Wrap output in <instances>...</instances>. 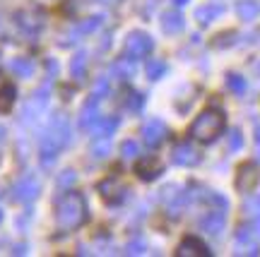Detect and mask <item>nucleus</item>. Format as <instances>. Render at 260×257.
<instances>
[{
	"instance_id": "nucleus-1",
	"label": "nucleus",
	"mask_w": 260,
	"mask_h": 257,
	"mask_svg": "<svg viewBox=\"0 0 260 257\" xmlns=\"http://www.w3.org/2000/svg\"><path fill=\"white\" fill-rule=\"evenodd\" d=\"M84 219H87V204H84L82 195L68 193L65 197H60L58 211H56V221L60 229L73 231V229H77V226H82Z\"/></svg>"
},
{
	"instance_id": "nucleus-2",
	"label": "nucleus",
	"mask_w": 260,
	"mask_h": 257,
	"mask_svg": "<svg viewBox=\"0 0 260 257\" xmlns=\"http://www.w3.org/2000/svg\"><path fill=\"white\" fill-rule=\"evenodd\" d=\"M224 130V113L222 111H205L200 113V118L193 123V128H190V135H193L198 142H203V144H210L214 139L219 137V132Z\"/></svg>"
},
{
	"instance_id": "nucleus-3",
	"label": "nucleus",
	"mask_w": 260,
	"mask_h": 257,
	"mask_svg": "<svg viewBox=\"0 0 260 257\" xmlns=\"http://www.w3.org/2000/svg\"><path fill=\"white\" fill-rule=\"evenodd\" d=\"M68 142V123L65 118H53V123L48 125L46 135H44V142H41V154H44V161H51L53 156L63 149V144Z\"/></svg>"
},
{
	"instance_id": "nucleus-4",
	"label": "nucleus",
	"mask_w": 260,
	"mask_h": 257,
	"mask_svg": "<svg viewBox=\"0 0 260 257\" xmlns=\"http://www.w3.org/2000/svg\"><path fill=\"white\" fill-rule=\"evenodd\" d=\"M152 51V39L145 36V34H130V39L125 41V53L135 55V58H142Z\"/></svg>"
},
{
	"instance_id": "nucleus-5",
	"label": "nucleus",
	"mask_w": 260,
	"mask_h": 257,
	"mask_svg": "<svg viewBox=\"0 0 260 257\" xmlns=\"http://www.w3.org/2000/svg\"><path fill=\"white\" fill-rule=\"evenodd\" d=\"M39 195V183L34 178H22L17 185H15V197L22 200V202H29Z\"/></svg>"
},
{
	"instance_id": "nucleus-6",
	"label": "nucleus",
	"mask_w": 260,
	"mask_h": 257,
	"mask_svg": "<svg viewBox=\"0 0 260 257\" xmlns=\"http://www.w3.org/2000/svg\"><path fill=\"white\" fill-rule=\"evenodd\" d=\"M178 257H200L207 255V248L198 238H183V243L178 245Z\"/></svg>"
},
{
	"instance_id": "nucleus-7",
	"label": "nucleus",
	"mask_w": 260,
	"mask_h": 257,
	"mask_svg": "<svg viewBox=\"0 0 260 257\" xmlns=\"http://www.w3.org/2000/svg\"><path fill=\"white\" fill-rule=\"evenodd\" d=\"M135 171H138V175L142 178V180H152V178H157L159 173H161V166H159L157 159H142L138 166H135Z\"/></svg>"
},
{
	"instance_id": "nucleus-8",
	"label": "nucleus",
	"mask_w": 260,
	"mask_h": 257,
	"mask_svg": "<svg viewBox=\"0 0 260 257\" xmlns=\"http://www.w3.org/2000/svg\"><path fill=\"white\" fill-rule=\"evenodd\" d=\"M142 135H145V142H147L149 147H157L159 142L164 139V125H161V120H152L145 125L142 130Z\"/></svg>"
},
{
	"instance_id": "nucleus-9",
	"label": "nucleus",
	"mask_w": 260,
	"mask_h": 257,
	"mask_svg": "<svg viewBox=\"0 0 260 257\" xmlns=\"http://www.w3.org/2000/svg\"><path fill=\"white\" fill-rule=\"evenodd\" d=\"M99 190H102V197L106 202H118L123 197V188L116 183V180H104V183L99 185Z\"/></svg>"
},
{
	"instance_id": "nucleus-10",
	"label": "nucleus",
	"mask_w": 260,
	"mask_h": 257,
	"mask_svg": "<svg viewBox=\"0 0 260 257\" xmlns=\"http://www.w3.org/2000/svg\"><path fill=\"white\" fill-rule=\"evenodd\" d=\"M15 103V87L12 84H0V113H8Z\"/></svg>"
},
{
	"instance_id": "nucleus-11",
	"label": "nucleus",
	"mask_w": 260,
	"mask_h": 257,
	"mask_svg": "<svg viewBox=\"0 0 260 257\" xmlns=\"http://www.w3.org/2000/svg\"><path fill=\"white\" fill-rule=\"evenodd\" d=\"M12 70H15L17 75H22V77H29V75L34 72V63L27 60V58H19V60L12 63Z\"/></svg>"
},
{
	"instance_id": "nucleus-12",
	"label": "nucleus",
	"mask_w": 260,
	"mask_h": 257,
	"mask_svg": "<svg viewBox=\"0 0 260 257\" xmlns=\"http://www.w3.org/2000/svg\"><path fill=\"white\" fill-rule=\"evenodd\" d=\"M161 72H164V65L159 63V60H157V63H149V65H147V75L152 77V80H157Z\"/></svg>"
},
{
	"instance_id": "nucleus-13",
	"label": "nucleus",
	"mask_w": 260,
	"mask_h": 257,
	"mask_svg": "<svg viewBox=\"0 0 260 257\" xmlns=\"http://www.w3.org/2000/svg\"><path fill=\"white\" fill-rule=\"evenodd\" d=\"M164 27H167L169 31H174V29L181 27V19H178L176 15H167V17H164Z\"/></svg>"
},
{
	"instance_id": "nucleus-14",
	"label": "nucleus",
	"mask_w": 260,
	"mask_h": 257,
	"mask_svg": "<svg viewBox=\"0 0 260 257\" xmlns=\"http://www.w3.org/2000/svg\"><path fill=\"white\" fill-rule=\"evenodd\" d=\"M138 154V144L135 142H123V156H135Z\"/></svg>"
},
{
	"instance_id": "nucleus-15",
	"label": "nucleus",
	"mask_w": 260,
	"mask_h": 257,
	"mask_svg": "<svg viewBox=\"0 0 260 257\" xmlns=\"http://www.w3.org/2000/svg\"><path fill=\"white\" fill-rule=\"evenodd\" d=\"M82 70H84V60H82V55H80V58L73 63V72L75 75H82Z\"/></svg>"
},
{
	"instance_id": "nucleus-16",
	"label": "nucleus",
	"mask_w": 260,
	"mask_h": 257,
	"mask_svg": "<svg viewBox=\"0 0 260 257\" xmlns=\"http://www.w3.org/2000/svg\"><path fill=\"white\" fill-rule=\"evenodd\" d=\"M109 152V144L106 142H102V144H94V156H104Z\"/></svg>"
},
{
	"instance_id": "nucleus-17",
	"label": "nucleus",
	"mask_w": 260,
	"mask_h": 257,
	"mask_svg": "<svg viewBox=\"0 0 260 257\" xmlns=\"http://www.w3.org/2000/svg\"><path fill=\"white\" fill-rule=\"evenodd\" d=\"M104 3H111V0H104Z\"/></svg>"
},
{
	"instance_id": "nucleus-18",
	"label": "nucleus",
	"mask_w": 260,
	"mask_h": 257,
	"mask_svg": "<svg viewBox=\"0 0 260 257\" xmlns=\"http://www.w3.org/2000/svg\"><path fill=\"white\" fill-rule=\"evenodd\" d=\"M0 219H3V214H0Z\"/></svg>"
}]
</instances>
